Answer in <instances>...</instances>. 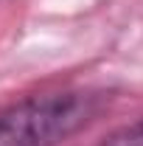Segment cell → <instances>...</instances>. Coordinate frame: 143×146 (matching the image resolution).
Listing matches in <instances>:
<instances>
[{"instance_id":"cell-1","label":"cell","mask_w":143,"mask_h":146,"mask_svg":"<svg viewBox=\"0 0 143 146\" xmlns=\"http://www.w3.org/2000/svg\"><path fill=\"white\" fill-rule=\"evenodd\" d=\"M112 101V93L76 87L25 96L0 110V146H62L90 127Z\"/></svg>"},{"instance_id":"cell-2","label":"cell","mask_w":143,"mask_h":146,"mask_svg":"<svg viewBox=\"0 0 143 146\" xmlns=\"http://www.w3.org/2000/svg\"><path fill=\"white\" fill-rule=\"evenodd\" d=\"M98 146H143V118L115 129V132H109Z\"/></svg>"}]
</instances>
